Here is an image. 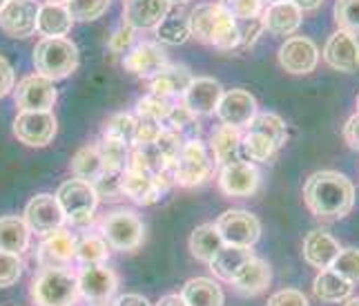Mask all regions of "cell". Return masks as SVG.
I'll return each mask as SVG.
<instances>
[{"label": "cell", "mask_w": 359, "mask_h": 306, "mask_svg": "<svg viewBox=\"0 0 359 306\" xmlns=\"http://www.w3.org/2000/svg\"><path fill=\"white\" fill-rule=\"evenodd\" d=\"M304 204L321 222L344 219L355 208V183L337 170H319L306 181Z\"/></svg>", "instance_id": "1"}, {"label": "cell", "mask_w": 359, "mask_h": 306, "mask_svg": "<svg viewBox=\"0 0 359 306\" xmlns=\"http://www.w3.org/2000/svg\"><path fill=\"white\" fill-rule=\"evenodd\" d=\"M190 34L217 50H239V25L219 3L199 5L190 14Z\"/></svg>", "instance_id": "2"}, {"label": "cell", "mask_w": 359, "mask_h": 306, "mask_svg": "<svg viewBox=\"0 0 359 306\" xmlns=\"http://www.w3.org/2000/svg\"><path fill=\"white\" fill-rule=\"evenodd\" d=\"M36 306H76L81 291L79 279L67 268H41L29 288Z\"/></svg>", "instance_id": "3"}, {"label": "cell", "mask_w": 359, "mask_h": 306, "mask_svg": "<svg viewBox=\"0 0 359 306\" xmlns=\"http://www.w3.org/2000/svg\"><path fill=\"white\" fill-rule=\"evenodd\" d=\"M34 67L49 81H60L79 67V47L69 39H43L34 50Z\"/></svg>", "instance_id": "4"}, {"label": "cell", "mask_w": 359, "mask_h": 306, "mask_svg": "<svg viewBox=\"0 0 359 306\" xmlns=\"http://www.w3.org/2000/svg\"><path fill=\"white\" fill-rule=\"evenodd\" d=\"M215 168H217V161H215V154L210 152L208 143H203L201 139H188L179 152L172 177H175L177 186L194 188L212 177Z\"/></svg>", "instance_id": "5"}, {"label": "cell", "mask_w": 359, "mask_h": 306, "mask_svg": "<svg viewBox=\"0 0 359 306\" xmlns=\"http://www.w3.org/2000/svg\"><path fill=\"white\" fill-rule=\"evenodd\" d=\"M56 201L60 206V211H63L65 219H69V222L76 226H85L92 222V217L96 213L98 192L92 183L74 177L58 186Z\"/></svg>", "instance_id": "6"}, {"label": "cell", "mask_w": 359, "mask_h": 306, "mask_svg": "<svg viewBox=\"0 0 359 306\" xmlns=\"http://www.w3.org/2000/svg\"><path fill=\"white\" fill-rule=\"evenodd\" d=\"M103 239L109 248L114 251H123V253H130L136 251L143 244L145 237V226L141 222V217L132 213V211H116V213H109L103 219Z\"/></svg>", "instance_id": "7"}, {"label": "cell", "mask_w": 359, "mask_h": 306, "mask_svg": "<svg viewBox=\"0 0 359 306\" xmlns=\"http://www.w3.org/2000/svg\"><path fill=\"white\" fill-rule=\"evenodd\" d=\"M217 230L224 244L239 248H252L262 237V224L248 211H226L217 219Z\"/></svg>", "instance_id": "8"}, {"label": "cell", "mask_w": 359, "mask_h": 306, "mask_svg": "<svg viewBox=\"0 0 359 306\" xmlns=\"http://www.w3.org/2000/svg\"><path fill=\"white\" fill-rule=\"evenodd\" d=\"M279 65L292 76L313 74L319 65V47L306 36H288L279 47Z\"/></svg>", "instance_id": "9"}, {"label": "cell", "mask_w": 359, "mask_h": 306, "mask_svg": "<svg viewBox=\"0 0 359 306\" xmlns=\"http://www.w3.org/2000/svg\"><path fill=\"white\" fill-rule=\"evenodd\" d=\"M14 101L20 112H52L58 101V92L54 88V81L41 74H32L18 83Z\"/></svg>", "instance_id": "10"}, {"label": "cell", "mask_w": 359, "mask_h": 306, "mask_svg": "<svg viewBox=\"0 0 359 306\" xmlns=\"http://www.w3.org/2000/svg\"><path fill=\"white\" fill-rule=\"evenodd\" d=\"M54 112H20L14 121V137L29 148H45L56 137Z\"/></svg>", "instance_id": "11"}, {"label": "cell", "mask_w": 359, "mask_h": 306, "mask_svg": "<svg viewBox=\"0 0 359 306\" xmlns=\"http://www.w3.org/2000/svg\"><path fill=\"white\" fill-rule=\"evenodd\" d=\"M39 9L36 0H7L0 9V29L11 39H29L36 34Z\"/></svg>", "instance_id": "12"}, {"label": "cell", "mask_w": 359, "mask_h": 306, "mask_svg": "<svg viewBox=\"0 0 359 306\" xmlns=\"http://www.w3.org/2000/svg\"><path fill=\"white\" fill-rule=\"evenodd\" d=\"M259 107H257V99L245 92L241 88H234V90H228L221 96V101L217 105V117L221 121V126H230V128H248L250 126V121L257 117Z\"/></svg>", "instance_id": "13"}, {"label": "cell", "mask_w": 359, "mask_h": 306, "mask_svg": "<svg viewBox=\"0 0 359 306\" xmlns=\"http://www.w3.org/2000/svg\"><path fill=\"white\" fill-rule=\"evenodd\" d=\"M25 224L36 235H49L58 228H63L65 215L60 211L54 194H36L29 199L27 208H25Z\"/></svg>", "instance_id": "14"}, {"label": "cell", "mask_w": 359, "mask_h": 306, "mask_svg": "<svg viewBox=\"0 0 359 306\" xmlns=\"http://www.w3.org/2000/svg\"><path fill=\"white\" fill-rule=\"evenodd\" d=\"M259 181H262V175H259L255 164L239 159V161L221 166L219 188L228 197H252L259 188Z\"/></svg>", "instance_id": "15"}, {"label": "cell", "mask_w": 359, "mask_h": 306, "mask_svg": "<svg viewBox=\"0 0 359 306\" xmlns=\"http://www.w3.org/2000/svg\"><path fill=\"white\" fill-rule=\"evenodd\" d=\"M170 183L172 181L168 179H156V177L126 168L118 177V192H123L126 197H130L132 201L141 206H150L163 197V192L168 190Z\"/></svg>", "instance_id": "16"}, {"label": "cell", "mask_w": 359, "mask_h": 306, "mask_svg": "<svg viewBox=\"0 0 359 306\" xmlns=\"http://www.w3.org/2000/svg\"><path fill=\"white\" fill-rule=\"evenodd\" d=\"M324 60L337 72L353 74L359 69V41L355 34L337 29L330 34L324 47Z\"/></svg>", "instance_id": "17"}, {"label": "cell", "mask_w": 359, "mask_h": 306, "mask_svg": "<svg viewBox=\"0 0 359 306\" xmlns=\"http://www.w3.org/2000/svg\"><path fill=\"white\" fill-rule=\"evenodd\" d=\"M74 260H76V239L69 230L58 228L45 235L39 246L41 268H67Z\"/></svg>", "instance_id": "18"}, {"label": "cell", "mask_w": 359, "mask_h": 306, "mask_svg": "<svg viewBox=\"0 0 359 306\" xmlns=\"http://www.w3.org/2000/svg\"><path fill=\"white\" fill-rule=\"evenodd\" d=\"M170 65L168 54L156 43H139L123 58V67L141 79H154Z\"/></svg>", "instance_id": "19"}, {"label": "cell", "mask_w": 359, "mask_h": 306, "mask_svg": "<svg viewBox=\"0 0 359 306\" xmlns=\"http://www.w3.org/2000/svg\"><path fill=\"white\" fill-rule=\"evenodd\" d=\"M224 88L217 79H210V76H199V79H192L190 85L185 88L183 96H181V103L190 109L194 117L199 114H212L217 112V105L224 96Z\"/></svg>", "instance_id": "20"}, {"label": "cell", "mask_w": 359, "mask_h": 306, "mask_svg": "<svg viewBox=\"0 0 359 306\" xmlns=\"http://www.w3.org/2000/svg\"><path fill=\"white\" fill-rule=\"evenodd\" d=\"M79 279V291H81V298H85L88 302L94 304H103L116 293L118 286V277L114 271H109L103 264L98 266H85Z\"/></svg>", "instance_id": "21"}, {"label": "cell", "mask_w": 359, "mask_h": 306, "mask_svg": "<svg viewBox=\"0 0 359 306\" xmlns=\"http://www.w3.org/2000/svg\"><path fill=\"white\" fill-rule=\"evenodd\" d=\"M170 9V0H123V22L132 29H156Z\"/></svg>", "instance_id": "22"}, {"label": "cell", "mask_w": 359, "mask_h": 306, "mask_svg": "<svg viewBox=\"0 0 359 306\" xmlns=\"http://www.w3.org/2000/svg\"><path fill=\"white\" fill-rule=\"evenodd\" d=\"M339 253H341V244L332 237L328 230L317 228L304 237V246H302L304 262L317 268V271H326V268H330Z\"/></svg>", "instance_id": "23"}, {"label": "cell", "mask_w": 359, "mask_h": 306, "mask_svg": "<svg viewBox=\"0 0 359 306\" xmlns=\"http://www.w3.org/2000/svg\"><path fill=\"white\" fill-rule=\"evenodd\" d=\"M262 25L275 36H294V32L302 27L304 11L292 3L268 5L262 11Z\"/></svg>", "instance_id": "24"}, {"label": "cell", "mask_w": 359, "mask_h": 306, "mask_svg": "<svg viewBox=\"0 0 359 306\" xmlns=\"http://www.w3.org/2000/svg\"><path fill=\"white\" fill-rule=\"evenodd\" d=\"M272 281V271H270V264L262 257H250L243 266L241 271L234 275V279L230 284L237 288L243 295H259L264 293Z\"/></svg>", "instance_id": "25"}, {"label": "cell", "mask_w": 359, "mask_h": 306, "mask_svg": "<svg viewBox=\"0 0 359 306\" xmlns=\"http://www.w3.org/2000/svg\"><path fill=\"white\" fill-rule=\"evenodd\" d=\"M74 20L65 5L47 3L39 9V20H36V32L45 39H65L72 32Z\"/></svg>", "instance_id": "26"}, {"label": "cell", "mask_w": 359, "mask_h": 306, "mask_svg": "<svg viewBox=\"0 0 359 306\" xmlns=\"http://www.w3.org/2000/svg\"><path fill=\"white\" fill-rule=\"evenodd\" d=\"M194 76L190 74L188 67L183 65H168L161 74H156L150 81V94L163 96V99L177 101V96H183L185 88L190 85Z\"/></svg>", "instance_id": "27"}, {"label": "cell", "mask_w": 359, "mask_h": 306, "mask_svg": "<svg viewBox=\"0 0 359 306\" xmlns=\"http://www.w3.org/2000/svg\"><path fill=\"white\" fill-rule=\"evenodd\" d=\"M181 298L188 306H224L226 295L215 279L210 277H194L185 281L181 288Z\"/></svg>", "instance_id": "28"}, {"label": "cell", "mask_w": 359, "mask_h": 306, "mask_svg": "<svg viewBox=\"0 0 359 306\" xmlns=\"http://www.w3.org/2000/svg\"><path fill=\"white\" fill-rule=\"evenodd\" d=\"M353 288L355 284H351L348 279L339 277L335 271H319L317 277L313 279V293L315 298L321 300V302H328V304H339V302H346L351 295H353Z\"/></svg>", "instance_id": "29"}, {"label": "cell", "mask_w": 359, "mask_h": 306, "mask_svg": "<svg viewBox=\"0 0 359 306\" xmlns=\"http://www.w3.org/2000/svg\"><path fill=\"white\" fill-rule=\"evenodd\" d=\"M250 257H252L250 248H239V246H228V244H224V248H221L208 264L217 279L232 281L234 275L241 271V266L250 260Z\"/></svg>", "instance_id": "30"}, {"label": "cell", "mask_w": 359, "mask_h": 306, "mask_svg": "<svg viewBox=\"0 0 359 306\" xmlns=\"http://www.w3.org/2000/svg\"><path fill=\"white\" fill-rule=\"evenodd\" d=\"M29 228L22 217H0V251L20 255L29 248Z\"/></svg>", "instance_id": "31"}, {"label": "cell", "mask_w": 359, "mask_h": 306, "mask_svg": "<svg viewBox=\"0 0 359 306\" xmlns=\"http://www.w3.org/2000/svg\"><path fill=\"white\" fill-rule=\"evenodd\" d=\"M239 145H241V130L230 128V126H221L212 132L208 148L215 154L217 166H226L232 161H239L237 159Z\"/></svg>", "instance_id": "32"}, {"label": "cell", "mask_w": 359, "mask_h": 306, "mask_svg": "<svg viewBox=\"0 0 359 306\" xmlns=\"http://www.w3.org/2000/svg\"><path fill=\"white\" fill-rule=\"evenodd\" d=\"M224 248V239H221L215 224H201L192 230L190 235V253L194 260L210 262L212 257Z\"/></svg>", "instance_id": "33"}, {"label": "cell", "mask_w": 359, "mask_h": 306, "mask_svg": "<svg viewBox=\"0 0 359 306\" xmlns=\"http://www.w3.org/2000/svg\"><path fill=\"white\" fill-rule=\"evenodd\" d=\"M248 130H255L259 134H264V137H268L272 143L277 145V150L281 148V145H286V141H288L286 121L275 112H257V117L250 121Z\"/></svg>", "instance_id": "34"}, {"label": "cell", "mask_w": 359, "mask_h": 306, "mask_svg": "<svg viewBox=\"0 0 359 306\" xmlns=\"http://www.w3.org/2000/svg\"><path fill=\"white\" fill-rule=\"evenodd\" d=\"M277 152V145L272 143L268 137L259 134L255 130H248L241 134V145H239V154L243 157L241 161H268V159Z\"/></svg>", "instance_id": "35"}, {"label": "cell", "mask_w": 359, "mask_h": 306, "mask_svg": "<svg viewBox=\"0 0 359 306\" xmlns=\"http://www.w3.org/2000/svg\"><path fill=\"white\" fill-rule=\"evenodd\" d=\"M154 32H156L158 43H165V45H183L192 36L190 20L181 16H165L158 22V27Z\"/></svg>", "instance_id": "36"}, {"label": "cell", "mask_w": 359, "mask_h": 306, "mask_svg": "<svg viewBox=\"0 0 359 306\" xmlns=\"http://www.w3.org/2000/svg\"><path fill=\"white\" fill-rule=\"evenodd\" d=\"M109 257V246L103 237H83L76 244V260L85 266H98Z\"/></svg>", "instance_id": "37"}, {"label": "cell", "mask_w": 359, "mask_h": 306, "mask_svg": "<svg viewBox=\"0 0 359 306\" xmlns=\"http://www.w3.org/2000/svg\"><path fill=\"white\" fill-rule=\"evenodd\" d=\"M175 105H177V101H172V99H163V96H156V94H147L139 103H136V117L165 124V119L170 117Z\"/></svg>", "instance_id": "38"}, {"label": "cell", "mask_w": 359, "mask_h": 306, "mask_svg": "<svg viewBox=\"0 0 359 306\" xmlns=\"http://www.w3.org/2000/svg\"><path fill=\"white\" fill-rule=\"evenodd\" d=\"M72 20L76 22H92L96 18H101L107 7H109V0H69L65 5Z\"/></svg>", "instance_id": "39"}, {"label": "cell", "mask_w": 359, "mask_h": 306, "mask_svg": "<svg viewBox=\"0 0 359 306\" xmlns=\"http://www.w3.org/2000/svg\"><path fill=\"white\" fill-rule=\"evenodd\" d=\"M134 126H136L134 117H130V114H116V117H112L105 124L103 137L123 141V143H128L130 148H132V143H134Z\"/></svg>", "instance_id": "40"}, {"label": "cell", "mask_w": 359, "mask_h": 306, "mask_svg": "<svg viewBox=\"0 0 359 306\" xmlns=\"http://www.w3.org/2000/svg\"><path fill=\"white\" fill-rule=\"evenodd\" d=\"M335 22H337V29L359 36V0H337Z\"/></svg>", "instance_id": "41"}, {"label": "cell", "mask_w": 359, "mask_h": 306, "mask_svg": "<svg viewBox=\"0 0 359 306\" xmlns=\"http://www.w3.org/2000/svg\"><path fill=\"white\" fill-rule=\"evenodd\" d=\"M330 271L348 279L351 284H359V248H341L337 260L332 262Z\"/></svg>", "instance_id": "42"}, {"label": "cell", "mask_w": 359, "mask_h": 306, "mask_svg": "<svg viewBox=\"0 0 359 306\" xmlns=\"http://www.w3.org/2000/svg\"><path fill=\"white\" fill-rule=\"evenodd\" d=\"M234 20L259 18L264 11V0H221L219 3Z\"/></svg>", "instance_id": "43"}, {"label": "cell", "mask_w": 359, "mask_h": 306, "mask_svg": "<svg viewBox=\"0 0 359 306\" xmlns=\"http://www.w3.org/2000/svg\"><path fill=\"white\" fill-rule=\"evenodd\" d=\"M22 273V262L20 255L14 253H3L0 251V288H7L16 284Z\"/></svg>", "instance_id": "44"}, {"label": "cell", "mask_w": 359, "mask_h": 306, "mask_svg": "<svg viewBox=\"0 0 359 306\" xmlns=\"http://www.w3.org/2000/svg\"><path fill=\"white\" fill-rule=\"evenodd\" d=\"M161 130H163V124H158V121L136 117V126H134V143H132V145L154 143V141L158 139Z\"/></svg>", "instance_id": "45"}, {"label": "cell", "mask_w": 359, "mask_h": 306, "mask_svg": "<svg viewBox=\"0 0 359 306\" xmlns=\"http://www.w3.org/2000/svg\"><path fill=\"white\" fill-rule=\"evenodd\" d=\"M239 25V50H245L257 43L259 34L264 32L262 18H250V20H237Z\"/></svg>", "instance_id": "46"}, {"label": "cell", "mask_w": 359, "mask_h": 306, "mask_svg": "<svg viewBox=\"0 0 359 306\" xmlns=\"http://www.w3.org/2000/svg\"><path fill=\"white\" fill-rule=\"evenodd\" d=\"M266 306H311L308 304V298L302 291L297 288H281L275 295H270Z\"/></svg>", "instance_id": "47"}, {"label": "cell", "mask_w": 359, "mask_h": 306, "mask_svg": "<svg viewBox=\"0 0 359 306\" xmlns=\"http://www.w3.org/2000/svg\"><path fill=\"white\" fill-rule=\"evenodd\" d=\"M132 43H134V29L123 22V25L112 34V39H109V50L116 54H123Z\"/></svg>", "instance_id": "48"}, {"label": "cell", "mask_w": 359, "mask_h": 306, "mask_svg": "<svg viewBox=\"0 0 359 306\" xmlns=\"http://www.w3.org/2000/svg\"><path fill=\"white\" fill-rule=\"evenodd\" d=\"M11 90H14V69L5 56H0V99H5Z\"/></svg>", "instance_id": "49"}, {"label": "cell", "mask_w": 359, "mask_h": 306, "mask_svg": "<svg viewBox=\"0 0 359 306\" xmlns=\"http://www.w3.org/2000/svg\"><path fill=\"white\" fill-rule=\"evenodd\" d=\"M344 141L359 152V114H353L344 126Z\"/></svg>", "instance_id": "50"}, {"label": "cell", "mask_w": 359, "mask_h": 306, "mask_svg": "<svg viewBox=\"0 0 359 306\" xmlns=\"http://www.w3.org/2000/svg\"><path fill=\"white\" fill-rule=\"evenodd\" d=\"M114 306H152L143 295H136V293H128V295H121Z\"/></svg>", "instance_id": "51"}, {"label": "cell", "mask_w": 359, "mask_h": 306, "mask_svg": "<svg viewBox=\"0 0 359 306\" xmlns=\"http://www.w3.org/2000/svg\"><path fill=\"white\" fill-rule=\"evenodd\" d=\"M292 5H297L302 11H315L317 7H321L324 0H290Z\"/></svg>", "instance_id": "52"}, {"label": "cell", "mask_w": 359, "mask_h": 306, "mask_svg": "<svg viewBox=\"0 0 359 306\" xmlns=\"http://www.w3.org/2000/svg\"><path fill=\"white\" fill-rule=\"evenodd\" d=\"M156 306H188V304L183 302L181 295H165L156 302Z\"/></svg>", "instance_id": "53"}, {"label": "cell", "mask_w": 359, "mask_h": 306, "mask_svg": "<svg viewBox=\"0 0 359 306\" xmlns=\"http://www.w3.org/2000/svg\"><path fill=\"white\" fill-rule=\"evenodd\" d=\"M344 306H359V298H348L344 302Z\"/></svg>", "instance_id": "54"}, {"label": "cell", "mask_w": 359, "mask_h": 306, "mask_svg": "<svg viewBox=\"0 0 359 306\" xmlns=\"http://www.w3.org/2000/svg\"><path fill=\"white\" fill-rule=\"evenodd\" d=\"M268 5H279V3H290V0H264Z\"/></svg>", "instance_id": "55"}, {"label": "cell", "mask_w": 359, "mask_h": 306, "mask_svg": "<svg viewBox=\"0 0 359 306\" xmlns=\"http://www.w3.org/2000/svg\"><path fill=\"white\" fill-rule=\"evenodd\" d=\"M47 3H54V5H67L69 0H47Z\"/></svg>", "instance_id": "56"}, {"label": "cell", "mask_w": 359, "mask_h": 306, "mask_svg": "<svg viewBox=\"0 0 359 306\" xmlns=\"http://www.w3.org/2000/svg\"><path fill=\"white\" fill-rule=\"evenodd\" d=\"M185 3H190V0H170V5H185Z\"/></svg>", "instance_id": "57"}, {"label": "cell", "mask_w": 359, "mask_h": 306, "mask_svg": "<svg viewBox=\"0 0 359 306\" xmlns=\"http://www.w3.org/2000/svg\"><path fill=\"white\" fill-rule=\"evenodd\" d=\"M5 3H7V0H0V9H3V7H5Z\"/></svg>", "instance_id": "58"}, {"label": "cell", "mask_w": 359, "mask_h": 306, "mask_svg": "<svg viewBox=\"0 0 359 306\" xmlns=\"http://www.w3.org/2000/svg\"><path fill=\"white\" fill-rule=\"evenodd\" d=\"M357 114H359V94H357Z\"/></svg>", "instance_id": "59"}, {"label": "cell", "mask_w": 359, "mask_h": 306, "mask_svg": "<svg viewBox=\"0 0 359 306\" xmlns=\"http://www.w3.org/2000/svg\"><path fill=\"white\" fill-rule=\"evenodd\" d=\"M96 306H107V304H96Z\"/></svg>", "instance_id": "60"}]
</instances>
